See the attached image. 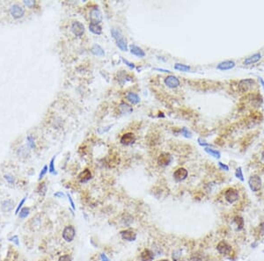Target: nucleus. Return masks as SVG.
Segmentation results:
<instances>
[{
    "instance_id": "f257e3e1",
    "label": "nucleus",
    "mask_w": 264,
    "mask_h": 261,
    "mask_svg": "<svg viewBox=\"0 0 264 261\" xmlns=\"http://www.w3.org/2000/svg\"><path fill=\"white\" fill-rule=\"evenodd\" d=\"M255 86V82L253 79H243L239 83V91L242 93L247 92Z\"/></svg>"
},
{
    "instance_id": "f03ea898",
    "label": "nucleus",
    "mask_w": 264,
    "mask_h": 261,
    "mask_svg": "<svg viewBox=\"0 0 264 261\" xmlns=\"http://www.w3.org/2000/svg\"><path fill=\"white\" fill-rule=\"evenodd\" d=\"M76 236V230L72 225L66 226L63 231V238L66 242L71 243Z\"/></svg>"
},
{
    "instance_id": "7ed1b4c3",
    "label": "nucleus",
    "mask_w": 264,
    "mask_h": 261,
    "mask_svg": "<svg viewBox=\"0 0 264 261\" xmlns=\"http://www.w3.org/2000/svg\"><path fill=\"white\" fill-rule=\"evenodd\" d=\"M248 184H249L250 189H251V190L253 191V192H258V191L262 188V178L258 176V175H254V176L250 177Z\"/></svg>"
},
{
    "instance_id": "20e7f679",
    "label": "nucleus",
    "mask_w": 264,
    "mask_h": 261,
    "mask_svg": "<svg viewBox=\"0 0 264 261\" xmlns=\"http://www.w3.org/2000/svg\"><path fill=\"white\" fill-rule=\"evenodd\" d=\"M10 13L14 19H20L25 14V9L20 5H13L10 8Z\"/></svg>"
},
{
    "instance_id": "39448f33",
    "label": "nucleus",
    "mask_w": 264,
    "mask_h": 261,
    "mask_svg": "<svg viewBox=\"0 0 264 261\" xmlns=\"http://www.w3.org/2000/svg\"><path fill=\"white\" fill-rule=\"evenodd\" d=\"M225 199L229 203H233L239 199V192L234 188H228L225 193Z\"/></svg>"
},
{
    "instance_id": "423d86ee",
    "label": "nucleus",
    "mask_w": 264,
    "mask_h": 261,
    "mask_svg": "<svg viewBox=\"0 0 264 261\" xmlns=\"http://www.w3.org/2000/svg\"><path fill=\"white\" fill-rule=\"evenodd\" d=\"M89 17H90L91 21L93 23L100 24V22L102 21V14H101V12L98 7H93L90 10Z\"/></svg>"
},
{
    "instance_id": "0eeeda50",
    "label": "nucleus",
    "mask_w": 264,
    "mask_h": 261,
    "mask_svg": "<svg viewBox=\"0 0 264 261\" xmlns=\"http://www.w3.org/2000/svg\"><path fill=\"white\" fill-rule=\"evenodd\" d=\"M71 29H72V33L78 37L82 36L85 33V26L81 22L77 21V20L72 22Z\"/></svg>"
},
{
    "instance_id": "6e6552de",
    "label": "nucleus",
    "mask_w": 264,
    "mask_h": 261,
    "mask_svg": "<svg viewBox=\"0 0 264 261\" xmlns=\"http://www.w3.org/2000/svg\"><path fill=\"white\" fill-rule=\"evenodd\" d=\"M188 175V171L185 168L180 167V168H178L173 172V178L175 179L176 182H181V181H183L184 179L187 178Z\"/></svg>"
},
{
    "instance_id": "1a4fd4ad",
    "label": "nucleus",
    "mask_w": 264,
    "mask_h": 261,
    "mask_svg": "<svg viewBox=\"0 0 264 261\" xmlns=\"http://www.w3.org/2000/svg\"><path fill=\"white\" fill-rule=\"evenodd\" d=\"M165 85H166L167 87L171 88V89H174V88H177L180 82L179 80V78L175 76H173V75H169L167 77L165 78Z\"/></svg>"
},
{
    "instance_id": "9d476101",
    "label": "nucleus",
    "mask_w": 264,
    "mask_h": 261,
    "mask_svg": "<svg viewBox=\"0 0 264 261\" xmlns=\"http://www.w3.org/2000/svg\"><path fill=\"white\" fill-rule=\"evenodd\" d=\"M173 161V157L172 156L169 154V153H166V152H164V153H161L159 156L158 157V165L160 166H163V167H165L167 165H169L171 162Z\"/></svg>"
},
{
    "instance_id": "9b49d317",
    "label": "nucleus",
    "mask_w": 264,
    "mask_h": 261,
    "mask_svg": "<svg viewBox=\"0 0 264 261\" xmlns=\"http://www.w3.org/2000/svg\"><path fill=\"white\" fill-rule=\"evenodd\" d=\"M136 135L133 134V133H131V132H128V133H125V134L121 135L120 142H121V144L128 146V145L133 144V143L136 142Z\"/></svg>"
},
{
    "instance_id": "f8f14e48",
    "label": "nucleus",
    "mask_w": 264,
    "mask_h": 261,
    "mask_svg": "<svg viewBox=\"0 0 264 261\" xmlns=\"http://www.w3.org/2000/svg\"><path fill=\"white\" fill-rule=\"evenodd\" d=\"M217 250L222 255H228L232 251V247L230 246L225 241H221L217 245Z\"/></svg>"
},
{
    "instance_id": "ddd939ff",
    "label": "nucleus",
    "mask_w": 264,
    "mask_h": 261,
    "mask_svg": "<svg viewBox=\"0 0 264 261\" xmlns=\"http://www.w3.org/2000/svg\"><path fill=\"white\" fill-rule=\"evenodd\" d=\"M121 237L122 239L128 242H133L136 239V234L131 230H125L121 231Z\"/></svg>"
},
{
    "instance_id": "4468645a",
    "label": "nucleus",
    "mask_w": 264,
    "mask_h": 261,
    "mask_svg": "<svg viewBox=\"0 0 264 261\" xmlns=\"http://www.w3.org/2000/svg\"><path fill=\"white\" fill-rule=\"evenodd\" d=\"M92 178V172L89 169H85L79 175V180L80 183H86Z\"/></svg>"
},
{
    "instance_id": "2eb2a0df",
    "label": "nucleus",
    "mask_w": 264,
    "mask_h": 261,
    "mask_svg": "<svg viewBox=\"0 0 264 261\" xmlns=\"http://www.w3.org/2000/svg\"><path fill=\"white\" fill-rule=\"evenodd\" d=\"M140 259L142 261H153L154 259V252L149 249H144L141 252Z\"/></svg>"
},
{
    "instance_id": "dca6fc26",
    "label": "nucleus",
    "mask_w": 264,
    "mask_h": 261,
    "mask_svg": "<svg viewBox=\"0 0 264 261\" xmlns=\"http://www.w3.org/2000/svg\"><path fill=\"white\" fill-rule=\"evenodd\" d=\"M129 50H130V53L134 56H136L137 57H145V52L143 51L141 48H139L138 46H136V45H130L129 46Z\"/></svg>"
},
{
    "instance_id": "f3484780",
    "label": "nucleus",
    "mask_w": 264,
    "mask_h": 261,
    "mask_svg": "<svg viewBox=\"0 0 264 261\" xmlns=\"http://www.w3.org/2000/svg\"><path fill=\"white\" fill-rule=\"evenodd\" d=\"M234 66H235L234 62H232V61H225V62H222V63L218 64L217 66V69L220 70V71H227V70L232 69Z\"/></svg>"
},
{
    "instance_id": "a211bd4d",
    "label": "nucleus",
    "mask_w": 264,
    "mask_h": 261,
    "mask_svg": "<svg viewBox=\"0 0 264 261\" xmlns=\"http://www.w3.org/2000/svg\"><path fill=\"white\" fill-rule=\"evenodd\" d=\"M126 99H128V102H130L132 105H136L140 102V97L135 92H128L126 95Z\"/></svg>"
},
{
    "instance_id": "6ab92c4d",
    "label": "nucleus",
    "mask_w": 264,
    "mask_h": 261,
    "mask_svg": "<svg viewBox=\"0 0 264 261\" xmlns=\"http://www.w3.org/2000/svg\"><path fill=\"white\" fill-rule=\"evenodd\" d=\"M91 52L94 56H97V57H104L105 56V51L99 44H94L91 49Z\"/></svg>"
},
{
    "instance_id": "aec40b11",
    "label": "nucleus",
    "mask_w": 264,
    "mask_h": 261,
    "mask_svg": "<svg viewBox=\"0 0 264 261\" xmlns=\"http://www.w3.org/2000/svg\"><path fill=\"white\" fill-rule=\"evenodd\" d=\"M116 45L121 51H128V43L123 36H121L119 39L116 40Z\"/></svg>"
},
{
    "instance_id": "412c9836",
    "label": "nucleus",
    "mask_w": 264,
    "mask_h": 261,
    "mask_svg": "<svg viewBox=\"0 0 264 261\" xmlns=\"http://www.w3.org/2000/svg\"><path fill=\"white\" fill-rule=\"evenodd\" d=\"M1 208L4 212H10L13 208V201L12 200H6L2 202Z\"/></svg>"
},
{
    "instance_id": "4be33fe9",
    "label": "nucleus",
    "mask_w": 264,
    "mask_h": 261,
    "mask_svg": "<svg viewBox=\"0 0 264 261\" xmlns=\"http://www.w3.org/2000/svg\"><path fill=\"white\" fill-rule=\"evenodd\" d=\"M89 30L94 35H101L102 33V28L100 27V24L93 23V22L89 24Z\"/></svg>"
},
{
    "instance_id": "5701e85b",
    "label": "nucleus",
    "mask_w": 264,
    "mask_h": 261,
    "mask_svg": "<svg viewBox=\"0 0 264 261\" xmlns=\"http://www.w3.org/2000/svg\"><path fill=\"white\" fill-rule=\"evenodd\" d=\"M119 108H120V111H121L122 113L128 114V113L133 112L132 106H130L128 104L125 103V102H121V103H120V106H119Z\"/></svg>"
},
{
    "instance_id": "b1692460",
    "label": "nucleus",
    "mask_w": 264,
    "mask_h": 261,
    "mask_svg": "<svg viewBox=\"0 0 264 261\" xmlns=\"http://www.w3.org/2000/svg\"><path fill=\"white\" fill-rule=\"evenodd\" d=\"M260 59H261V55H260V54H255V55L252 56V57H247V58L245 60L244 64H245V65H250V64H255Z\"/></svg>"
},
{
    "instance_id": "393cba45",
    "label": "nucleus",
    "mask_w": 264,
    "mask_h": 261,
    "mask_svg": "<svg viewBox=\"0 0 264 261\" xmlns=\"http://www.w3.org/2000/svg\"><path fill=\"white\" fill-rule=\"evenodd\" d=\"M133 222V216L129 214H124L121 217V223L124 226H129Z\"/></svg>"
},
{
    "instance_id": "a878e982",
    "label": "nucleus",
    "mask_w": 264,
    "mask_h": 261,
    "mask_svg": "<svg viewBox=\"0 0 264 261\" xmlns=\"http://www.w3.org/2000/svg\"><path fill=\"white\" fill-rule=\"evenodd\" d=\"M174 69H175L176 71H183V72H187V71H190V67H189V66L182 64H175Z\"/></svg>"
},
{
    "instance_id": "bb28decb",
    "label": "nucleus",
    "mask_w": 264,
    "mask_h": 261,
    "mask_svg": "<svg viewBox=\"0 0 264 261\" xmlns=\"http://www.w3.org/2000/svg\"><path fill=\"white\" fill-rule=\"evenodd\" d=\"M205 149V151L207 152L208 154H210V156H214V157H216V158H219L220 157V152L219 151H218V150H216V149H210V148H206L204 149Z\"/></svg>"
},
{
    "instance_id": "cd10ccee",
    "label": "nucleus",
    "mask_w": 264,
    "mask_h": 261,
    "mask_svg": "<svg viewBox=\"0 0 264 261\" xmlns=\"http://www.w3.org/2000/svg\"><path fill=\"white\" fill-rule=\"evenodd\" d=\"M57 156H54L51 160H50V165H49V171L51 174H57V172L56 171V169H55V159H56Z\"/></svg>"
},
{
    "instance_id": "c85d7f7f",
    "label": "nucleus",
    "mask_w": 264,
    "mask_h": 261,
    "mask_svg": "<svg viewBox=\"0 0 264 261\" xmlns=\"http://www.w3.org/2000/svg\"><path fill=\"white\" fill-rule=\"evenodd\" d=\"M27 142H28V146L30 149H35L36 144H35V138L34 136H32L31 134L28 135L27 137Z\"/></svg>"
},
{
    "instance_id": "c756f323",
    "label": "nucleus",
    "mask_w": 264,
    "mask_h": 261,
    "mask_svg": "<svg viewBox=\"0 0 264 261\" xmlns=\"http://www.w3.org/2000/svg\"><path fill=\"white\" fill-rule=\"evenodd\" d=\"M37 191H38V193H40V195L44 196V195H45V193H46V192H47V186H46V183H45V182H43V183L40 184V185H39V186H38Z\"/></svg>"
},
{
    "instance_id": "7c9ffc66",
    "label": "nucleus",
    "mask_w": 264,
    "mask_h": 261,
    "mask_svg": "<svg viewBox=\"0 0 264 261\" xmlns=\"http://www.w3.org/2000/svg\"><path fill=\"white\" fill-rule=\"evenodd\" d=\"M29 208H23L20 210V213H19V217L20 219H24L27 218L28 216L29 215Z\"/></svg>"
},
{
    "instance_id": "2f4dec72",
    "label": "nucleus",
    "mask_w": 264,
    "mask_h": 261,
    "mask_svg": "<svg viewBox=\"0 0 264 261\" xmlns=\"http://www.w3.org/2000/svg\"><path fill=\"white\" fill-rule=\"evenodd\" d=\"M111 34H112V36H113V38H114L115 41H116L117 39H119V38L121 37V36H123L122 35V34H121V31L117 28L111 29Z\"/></svg>"
},
{
    "instance_id": "473e14b6",
    "label": "nucleus",
    "mask_w": 264,
    "mask_h": 261,
    "mask_svg": "<svg viewBox=\"0 0 264 261\" xmlns=\"http://www.w3.org/2000/svg\"><path fill=\"white\" fill-rule=\"evenodd\" d=\"M17 153H18V156H21V157H25V156H28V150L27 149L25 148V147H20V148H19V149H18V151H17Z\"/></svg>"
},
{
    "instance_id": "72a5a7b5",
    "label": "nucleus",
    "mask_w": 264,
    "mask_h": 261,
    "mask_svg": "<svg viewBox=\"0 0 264 261\" xmlns=\"http://www.w3.org/2000/svg\"><path fill=\"white\" fill-rule=\"evenodd\" d=\"M235 222L237 223V225H238V229H239V230H241L243 228V226H244V221H243V219L241 218V217H240V216H237L235 218Z\"/></svg>"
},
{
    "instance_id": "f704fd0d",
    "label": "nucleus",
    "mask_w": 264,
    "mask_h": 261,
    "mask_svg": "<svg viewBox=\"0 0 264 261\" xmlns=\"http://www.w3.org/2000/svg\"><path fill=\"white\" fill-rule=\"evenodd\" d=\"M48 169H49L48 165H44V166H43V168L42 169V171H41L40 174H39V178H38V179H39V180L43 179V177L46 175V173H47V171H48Z\"/></svg>"
},
{
    "instance_id": "c9c22d12",
    "label": "nucleus",
    "mask_w": 264,
    "mask_h": 261,
    "mask_svg": "<svg viewBox=\"0 0 264 261\" xmlns=\"http://www.w3.org/2000/svg\"><path fill=\"white\" fill-rule=\"evenodd\" d=\"M4 178H5V179L7 181L8 184H10V185H13V184H14V178H13V175H11V174H6V175L4 176Z\"/></svg>"
},
{
    "instance_id": "e433bc0d",
    "label": "nucleus",
    "mask_w": 264,
    "mask_h": 261,
    "mask_svg": "<svg viewBox=\"0 0 264 261\" xmlns=\"http://www.w3.org/2000/svg\"><path fill=\"white\" fill-rule=\"evenodd\" d=\"M180 132H181L182 135H183V136H185V137H187V138L191 137V133H190V132H189L186 127H182V128H181V130H180Z\"/></svg>"
},
{
    "instance_id": "4c0bfd02",
    "label": "nucleus",
    "mask_w": 264,
    "mask_h": 261,
    "mask_svg": "<svg viewBox=\"0 0 264 261\" xmlns=\"http://www.w3.org/2000/svg\"><path fill=\"white\" fill-rule=\"evenodd\" d=\"M236 177L238 178H240L241 181H243L244 180V178H243V174H242V171H241V168L240 167H239L238 169L236 170Z\"/></svg>"
},
{
    "instance_id": "58836bf2",
    "label": "nucleus",
    "mask_w": 264,
    "mask_h": 261,
    "mask_svg": "<svg viewBox=\"0 0 264 261\" xmlns=\"http://www.w3.org/2000/svg\"><path fill=\"white\" fill-rule=\"evenodd\" d=\"M26 200H27V197L23 198L21 200V201L20 202V204L18 205V207H17V208H16V211H15V214L16 215H18L19 213H20V209L22 208V206L24 205V203H25V201H26Z\"/></svg>"
},
{
    "instance_id": "ea45409f",
    "label": "nucleus",
    "mask_w": 264,
    "mask_h": 261,
    "mask_svg": "<svg viewBox=\"0 0 264 261\" xmlns=\"http://www.w3.org/2000/svg\"><path fill=\"white\" fill-rule=\"evenodd\" d=\"M24 4H25L28 7L32 8L35 6V1H34V0H26V1H24Z\"/></svg>"
},
{
    "instance_id": "a19ab883",
    "label": "nucleus",
    "mask_w": 264,
    "mask_h": 261,
    "mask_svg": "<svg viewBox=\"0 0 264 261\" xmlns=\"http://www.w3.org/2000/svg\"><path fill=\"white\" fill-rule=\"evenodd\" d=\"M58 261H72V258L69 255H64L59 258Z\"/></svg>"
},
{
    "instance_id": "79ce46f5",
    "label": "nucleus",
    "mask_w": 264,
    "mask_h": 261,
    "mask_svg": "<svg viewBox=\"0 0 264 261\" xmlns=\"http://www.w3.org/2000/svg\"><path fill=\"white\" fill-rule=\"evenodd\" d=\"M121 59H122V62H123L124 64H127L130 69H135V68H136V66L134 65V64H132V63L128 62V60H126V59H124V58H121Z\"/></svg>"
},
{
    "instance_id": "37998d69",
    "label": "nucleus",
    "mask_w": 264,
    "mask_h": 261,
    "mask_svg": "<svg viewBox=\"0 0 264 261\" xmlns=\"http://www.w3.org/2000/svg\"><path fill=\"white\" fill-rule=\"evenodd\" d=\"M10 241H12V242H13V243H15V244L16 245H20V242H19V238H18V236H13V237H11L10 238Z\"/></svg>"
},
{
    "instance_id": "c03bdc74",
    "label": "nucleus",
    "mask_w": 264,
    "mask_h": 261,
    "mask_svg": "<svg viewBox=\"0 0 264 261\" xmlns=\"http://www.w3.org/2000/svg\"><path fill=\"white\" fill-rule=\"evenodd\" d=\"M67 196H68V199H69V201H70V203H71V206H72V209H73V210H75V209H76V207H75V204H74V202H73V200H72V196H71L69 193L67 194Z\"/></svg>"
},
{
    "instance_id": "a18cd8bd",
    "label": "nucleus",
    "mask_w": 264,
    "mask_h": 261,
    "mask_svg": "<svg viewBox=\"0 0 264 261\" xmlns=\"http://www.w3.org/2000/svg\"><path fill=\"white\" fill-rule=\"evenodd\" d=\"M218 165H219V167L221 168V169L223 170H225V171H228L229 170V167L226 165V164H223V163L219 162L218 163Z\"/></svg>"
},
{
    "instance_id": "49530a36",
    "label": "nucleus",
    "mask_w": 264,
    "mask_h": 261,
    "mask_svg": "<svg viewBox=\"0 0 264 261\" xmlns=\"http://www.w3.org/2000/svg\"><path fill=\"white\" fill-rule=\"evenodd\" d=\"M54 196L57 198H62V197H64V196H65V194H64V193H62V192H57V193H54Z\"/></svg>"
},
{
    "instance_id": "de8ad7c7",
    "label": "nucleus",
    "mask_w": 264,
    "mask_h": 261,
    "mask_svg": "<svg viewBox=\"0 0 264 261\" xmlns=\"http://www.w3.org/2000/svg\"><path fill=\"white\" fill-rule=\"evenodd\" d=\"M100 258H101V261H110L109 260V259H108L107 256H106V254L102 253L101 255H100Z\"/></svg>"
},
{
    "instance_id": "09e8293b",
    "label": "nucleus",
    "mask_w": 264,
    "mask_h": 261,
    "mask_svg": "<svg viewBox=\"0 0 264 261\" xmlns=\"http://www.w3.org/2000/svg\"><path fill=\"white\" fill-rule=\"evenodd\" d=\"M198 143L200 144L201 146H209V143H206V142H204L203 141H202L201 139H198Z\"/></svg>"
},
{
    "instance_id": "8fccbe9b",
    "label": "nucleus",
    "mask_w": 264,
    "mask_h": 261,
    "mask_svg": "<svg viewBox=\"0 0 264 261\" xmlns=\"http://www.w3.org/2000/svg\"><path fill=\"white\" fill-rule=\"evenodd\" d=\"M155 71H162V72H167V73H170L171 71H168V70H165V69H160V68H155L154 69Z\"/></svg>"
},
{
    "instance_id": "3c124183",
    "label": "nucleus",
    "mask_w": 264,
    "mask_h": 261,
    "mask_svg": "<svg viewBox=\"0 0 264 261\" xmlns=\"http://www.w3.org/2000/svg\"><path fill=\"white\" fill-rule=\"evenodd\" d=\"M262 160L264 162V150L262 151Z\"/></svg>"
},
{
    "instance_id": "603ef678",
    "label": "nucleus",
    "mask_w": 264,
    "mask_h": 261,
    "mask_svg": "<svg viewBox=\"0 0 264 261\" xmlns=\"http://www.w3.org/2000/svg\"><path fill=\"white\" fill-rule=\"evenodd\" d=\"M159 261H170V260H168V259H161V260H159Z\"/></svg>"
}]
</instances>
